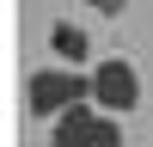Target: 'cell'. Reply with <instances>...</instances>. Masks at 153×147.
<instances>
[{"label": "cell", "instance_id": "7a4b0ae2", "mask_svg": "<svg viewBox=\"0 0 153 147\" xmlns=\"http://www.w3.org/2000/svg\"><path fill=\"white\" fill-rule=\"evenodd\" d=\"M49 147H123V117H110V110H98L92 98H80V104H68L55 117Z\"/></svg>", "mask_w": 153, "mask_h": 147}, {"label": "cell", "instance_id": "8992f818", "mask_svg": "<svg viewBox=\"0 0 153 147\" xmlns=\"http://www.w3.org/2000/svg\"><path fill=\"white\" fill-rule=\"evenodd\" d=\"M43 147H49V141H43Z\"/></svg>", "mask_w": 153, "mask_h": 147}, {"label": "cell", "instance_id": "6da1fadb", "mask_svg": "<svg viewBox=\"0 0 153 147\" xmlns=\"http://www.w3.org/2000/svg\"><path fill=\"white\" fill-rule=\"evenodd\" d=\"M80 98H92V74H86V68L55 61V68L25 74V110H31L37 122H55L61 110H68V104H80Z\"/></svg>", "mask_w": 153, "mask_h": 147}, {"label": "cell", "instance_id": "277c9868", "mask_svg": "<svg viewBox=\"0 0 153 147\" xmlns=\"http://www.w3.org/2000/svg\"><path fill=\"white\" fill-rule=\"evenodd\" d=\"M49 49H55V61H68V68H86V55H92V43H86L80 24H49Z\"/></svg>", "mask_w": 153, "mask_h": 147}, {"label": "cell", "instance_id": "3957f363", "mask_svg": "<svg viewBox=\"0 0 153 147\" xmlns=\"http://www.w3.org/2000/svg\"><path fill=\"white\" fill-rule=\"evenodd\" d=\"M92 104L110 110V117H129V110L141 104V68H135L129 55H104L92 68Z\"/></svg>", "mask_w": 153, "mask_h": 147}, {"label": "cell", "instance_id": "5b68a950", "mask_svg": "<svg viewBox=\"0 0 153 147\" xmlns=\"http://www.w3.org/2000/svg\"><path fill=\"white\" fill-rule=\"evenodd\" d=\"M86 6H92L98 19H123V6H129V0H86Z\"/></svg>", "mask_w": 153, "mask_h": 147}]
</instances>
